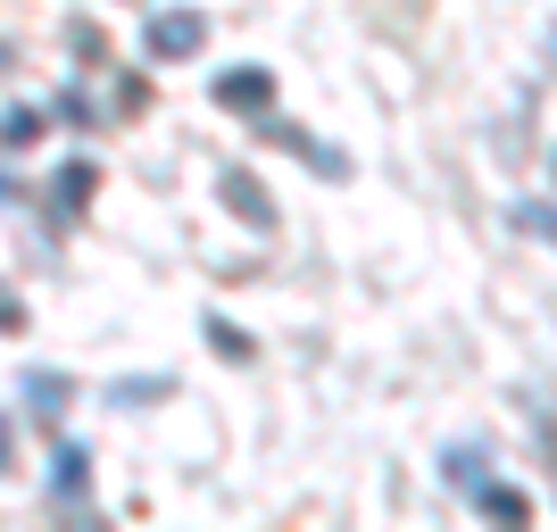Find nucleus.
Instances as JSON below:
<instances>
[{"label":"nucleus","mask_w":557,"mask_h":532,"mask_svg":"<svg viewBox=\"0 0 557 532\" xmlns=\"http://www.w3.org/2000/svg\"><path fill=\"white\" fill-rule=\"evenodd\" d=\"M84 483H92V449H84V441H59V449H50V508L84 516Z\"/></svg>","instance_id":"obj_1"},{"label":"nucleus","mask_w":557,"mask_h":532,"mask_svg":"<svg viewBox=\"0 0 557 532\" xmlns=\"http://www.w3.org/2000/svg\"><path fill=\"white\" fill-rule=\"evenodd\" d=\"M200 42H209V17H200V9H159V17H150V59H191Z\"/></svg>","instance_id":"obj_2"},{"label":"nucleus","mask_w":557,"mask_h":532,"mask_svg":"<svg viewBox=\"0 0 557 532\" xmlns=\"http://www.w3.org/2000/svg\"><path fill=\"white\" fill-rule=\"evenodd\" d=\"M216 109L267 116V109H275V75H267V67H225V75H216Z\"/></svg>","instance_id":"obj_3"},{"label":"nucleus","mask_w":557,"mask_h":532,"mask_svg":"<svg viewBox=\"0 0 557 532\" xmlns=\"http://www.w3.org/2000/svg\"><path fill=\"white\" fill-rule=\"evenodd\" d=\"M216 191H225V209L242 216V225H250V233H275V200H267V184H258V175H242V166H225V184H216Z\"/></svg>","instance_id":"obj_4"},{"label":"nucleus","mask_w":557,"mask_h":532,"mask_svg":"<svg viewBox=\"0 0 557 532\" xmlns=\"http://www.w3.org/2000/svg\"><path fill=\"white\" fill-rule=\"evenodd\" d=\"M17 392H25V417H34V424H59V417H67V392H75V383L42 367V374H25Z\"/></svg>","instance_id":"obj_5"},{"label":"nucleus","mask_w":557,"mask_h":532,"mask_svg":"<svg viewBox=\"0 0 557 532\" xmlns=\"http://www.w3.org/2000/svg\"><path fill=\"white\" fill-rule=\"evenodd\" d=\"M474 508H483L491 524H524V516H533V499H524L516 483H474Z\"/></svg>","instance_id":"obj_6"},{"label":"nucleus","mask_w":557,"mask_h":532,"mask_svg":"<svg viewBox=\"0 0 557 532\" xmlns=\"http://www.w3.org/2000/svg\"><path fill=\"white\" fill-rule=\"evenodd\" d=\"M50 191H59V209H84V200H92V166H84V159H75V166H59V184H50Z\"/></svg>","instance_id":"obj_7"},{"label":"nucleus","mask_w":557,"mask_h":532,"mask_svg":"<svg viewBox=\"0 0 557 532\" xmlns=\"http://www.w3.org/2000/svg\"><path fill=\"white\" fill-rule=\"evenodd\" d=\"M34 134H42V109H25V100H9V150H25Z\"/></svg>","instance_id":"obj_8"},{"label":"nucleus","mask_w":557,"mask_h":532,"mask_svg":"<svg viewBox=\"0 0 557 532\" xmlns=\"http://www.w3.org/2000/svg\"><path fill=\"white\" fill-rule=\"evenodd\" d=\"M209 349L216 358H250V333H233L225 317H209Z\"/></svg>","instance_id":"obj_9"},{"label":"nucleus","mask_w":557,"mask_h":532,"mask_svg":"<svg viewBox=\"0 0 557 532\" xmlns=\"http://www.w3.org/2000/svg\"><path fill=\"white\" fill-rule=\"evenodd\" d=\"M516 225L541 233V242H557V209H549V200H524V209H516Z\"/></svg>","instance_id":"obj_10"},{"label":"nucleus","mask_w":557,"mask_h":532,"mask_svg":"<svg viewBox=\"0 0 557 532\" xmlns=\"http://www.w3.org/2000/svg\"><path fill=\"white\" fill-rule=\"evenodd\" d=\"M67 42H75V59H84V67H100V59H109V42H100V34H92V25H84V17L67 25Z\"/></svg>","instance_id":"obj_11"}]
</instances>
